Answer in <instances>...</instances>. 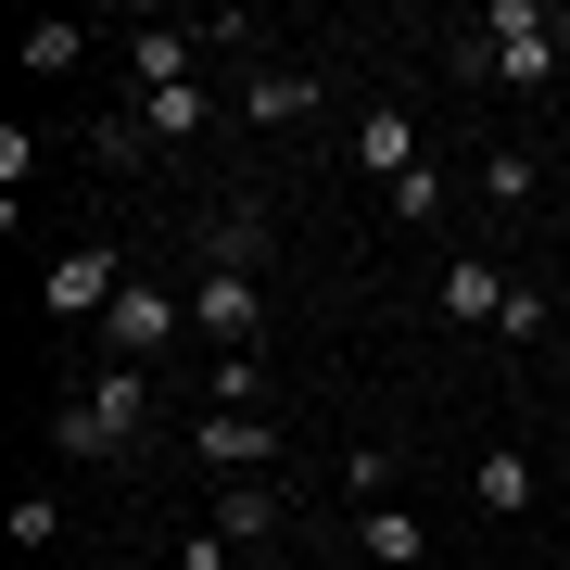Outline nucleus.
I'll list each match as a JSON object with an SVG mask.
<instances>
[{"mask_svg":"<svg viewBox=\"0 0 570 570\" xmlns=\"http://www.w3.org/2000/svg\"><path fill=\"white\" fill-rule=\"evenodd\" d=\"M51 444L77 456V469H127V456L153 444V381H140V367L115 355L102 381H77V393H63V419H51Z\"/></svg>","mask_w":570,"mask_h":570,"instance_id":"1","label":"nucleus"},{"mask_svg":"<svg viewBox=\"0 0 570 570\" xmlns=\"http://www.w3.org/2000/svg\"><path fill=\"white\" fill-rule=\"evenodd\" d=\"M482 51H494L508 89H546L558 63H570V13H546V0H494V13H482Z\"/></svg>","mask_w":570,"mask_h":570,"instance_id":"2","label":"nucleus"},{"mask_svg":"<svg viewBox=\"0 0 570 570\" xmlns=\"http://www.w3.org/2000/svg\"><path fill=\"white\" fill-rule=\"evenodd\" d=\"M190 330H204L216 355H254V330H266V292H254V266H204V279H190Z\"/></svg>","mask_w":570,"mask_h":570,"instance_id":"3","label":"nucleus"},{"mask_svg":"<svg viewBox=\"0 0 570 570\" xmlns=\"http://www.w3.org/2000/svg\"><path fill=\"white\" fill-rule=\"evenodd\" d=\"M190 456H204L216 482H266V469H279V419H254V406H204Z\"/></svg>","mask_w":570,"mask_h":570,"instance_id":"4","label":"nucleus"},{"mask_svg":"<svg viewBox=\"0 0 570 570\" xmlns=\"http://www.w3.org/2000/svg\"><path fill=\"white\" fill-rule=\"evenodd\" d=\"M127 279H140V266H127L115 242H77V254L51 266V292H39V305H51L63 330H77V317H115V292H127Z\"/></svg>","mask_w":570,"mask_h":570,"instance_id":"5","label":"nucleus"},{"mask_svg":"<svg viewBox=\"0 0 570 570\" xmlns=\"http://www.w3.org/2000/svg\"><path fill=\"white\" fill-rule=\"evenodd\" d=\"M190 330V292H165V279H127L115 292V317H102V343H127V367H153L165 343Z\"/></svg>","mask_w":570,"mask_h":570,"instance_id":"6","label":"nucleus"},{"mask_svg":"<svg viewBox=\"0 0 570 570\" xmlns=\"http://www.w3.org/2000/svg\"><path fill=\"white\" fill-rule=\"evenodd\" d=\"M204 39H216V26H140V39H127L140 102H153V89H204Z\"/></svg>","mask_w":570,"mask_h":570,"instance_id":"7","label":"nucleus"},{"mask_svg":"<svg viewBox=\"0 0 570 570\" xmlns=\"http://www.w3.org/2000/svg\"><path fill=\"white\" fill-rule=\"evenodd\" d=\"M343 153H355V165H367L381 190H393V178H419V165H431V153H419V115H406V102H367Z\"/></svg>","mask_w":570,"mask_h":570,"instance_id":"8","label":"nucleus"},{"mask_svg":"<svg viewBox=\"0 0 570 570\" xmlns=\"http://www.w3.org/2000/svg\"><path fill=\"white\" fill-rule=\"evenodd\" d=\"M508 266H494V254H456L444 266V292H431V305H444V330H494V317H508Z\"/></svg>","mask_w":570,"mask_h":570,"instance_id":"9","label":"nucleus"},{"mask_svg":"<svg viewBox=\"0 0 570 570\" xmlns=\"http://www.w3.org/2000/svg\"><path fill=\"white\" fill-rule=\"evenodd\" d=\"M305 115H330V89L305 77V63H266V77L242 89V127H305Z\"/></svg>","mask_w":570,"mask_h":570,"instance_id":"10","label":"nucleus"},{"mask_svg":"<svg viewBox=\"0 0 570 570\" xmlns=\"http://www.w3.org/2000/svg\"><path fill=\"white\" fill-rule=\"evenodd\" d=\"M127 115H140V140H190V127H216L228 102L216 89H153V102H127Z\"/></svg>","mask_w":570,"mask_h":570,"instance_id":"11","label":"nucleus"},{"mask_svg":"<svg viewBox=\"0 0 570 570\" xmlns=\"http://www.w3.org/2000/svg\"><path fill=\"white\" fill-rule=\"evenodd\" d=\"M469 494H482V520H520V508H532V456H520V444H494L482 469H469Z\"/></svg>","mask_w":570,"mask_h":570,"instance_id":"12","label":"nucleus"},{"mask_svg":"<svg viewBox=\"0 0 570 570\" xmlns=\"http://www.w3.org/2000/svg\"><path fill=\"white\" fill-rule=\"evenodd\" d=\"M216 532L228 546H266L279 532V482H216Z\"/></svg>","mask_w":570,"mask_h":570,"instance_id":"13","label":"nucleus"},{"mask_svg":"<svg viewBox=\"0 0 570 570\" xmlns=\"http://www.w3.org/2000/svg\"><path fill=\"white\" fill-rule=\"evenodd\" d=\"M393 482H406V456H393V444H343V494H355V520L393 508Z\"/></svg>","mask_w":570,"mask_h":570,"instance_id":"14","label":"nucleus"},{"mask_svg":"<svg viewBox=\"0 0 570 570\" xmlns=\"http://www.w3.org/2000/svg\"><path fill=\"white\" fill-rule=\"evenodd\" d=\"M355 546L381 558V570H419V558H431V532H419L406 508H367V520H355Z\"/></svg>","mask_w":570,"mask_h":570,"instance_id":"15","label":"nucleus"},{"mask_svg":"<svg viewBox=\"0 0 570 570\" xmlns=\"http://www.w3.org/2000/svg\"><path fill=\"white\" fill-rule=\"evenodd\" d=\"M204 266H266V204H228L204 228Z\"/></svg>","mask_w":570,"mask_h":570,"instance_id":"16","label":"nucleus"},{"mask_svg":"<svg viewBox=\"0 0 570 570\" xmlns=\"http://www.w3.org/2000/svg\"><path fill=\"white\" fill-rule=\"evenodd\" d=\"M89 51V26L77 13H51V26H26V63H39V77H63V63H77Z\"/></svg>","mask_w":570,"mask_h":570,"instance_id":"17","label":"nucleus"},{"mask_svg":"<svg viewBox=\"0 0 570 570\" xmlns=\"http://www.w3.org/2000/svg\"><path fill=\"white\" fill-rule=\"evenodd\" d=\"M482 204H494V216L532 204V153H482Z\"/></svg>","mask_w":570,"mask_h":570,"instance_id":"18","label":"nucleus"},{"mask_svg":"<svg viewBox=\"0 0 570 570\" xmlns=\"http://www.w3.org/2000/svg\"><path fill=\"white\" fill-rule=\"evenodd\" d=\"M546 317H558V305H546V279H520V292H508V317H494V343H546Z\"/></svg>","mask_w":570,"mask_h":570,"instance_id":"19","label":"nucleus"},{"mask_svg":"<svg viewBox=\"0 0 570 570\" xmlns=\"http://www.w3.org/2000/svg\"><path fill=\"white\" fill-rule=\"evenodd\" d=\"M216 406H254L266 419V355H216Z\"/></svg>","mask_w":570,"mask_h":570,"instance_id":"20","label":"nucleus"},{"mask_svg":"<svg viewBox=\"0 0 570 570\" xmlns=\"http://www.w3.org/2000/svg\"><path fill=\"white\" fill-rule=\"evenodd\" d=\"M393 216H406V228H431V216H444V165H419V178H393Z\"/></svg>","mask_w":570,"mask_h":570,"instance_id":"21","label":"nucleus"},{"mask_svg":"<svg viewBox=\"0 0 570 570\" xmlns=\"http://www.w3.org/2000/svg\"><path fill=\"white\" fill-rule=\"evenodd\" d=\"M0 532H13V546H51V532H63V494H13V520H0Z\"/></svg>","mask_w":570,"mask_h":570,"instance_id":"22","label":"nucleus"},{"mask_svg":"<svg viewBox=\"0 0 570 570\" xmlns=\"http://www.w3.org/2000/svg\"><path fill=\"white\" fill-rule=\"evenodd\" d=\"M456 570H482V558H456Z\"/></svg>","mask_w":570,"mask_h":570,"instance_id":"23","label":"nucleus"},{"mask_svg":"<svg viewBox=\"0 0 570 570\" xmlns=\"http://www.w3.org/2000/svg\"><path fill=\"white\" fill-rule=\"evenodd\" d=\"M558 456H570V431H558Z\"/></svg>","mask_w":570,"mask_h":570,"instance_id":"24","label":"nucleus"}]
</instances>
